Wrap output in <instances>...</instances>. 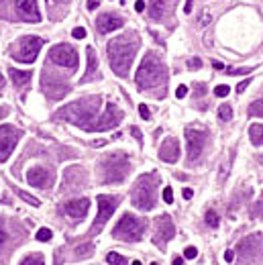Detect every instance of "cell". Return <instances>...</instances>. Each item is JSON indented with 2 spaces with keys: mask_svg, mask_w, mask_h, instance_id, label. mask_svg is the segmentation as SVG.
Returning a JSON list of instances; mask_svg holds the SVG:
<instances>
[{
  "mask_svg": "<svg viewBox=\"0 0 263 265\" xmlns=\"http://www.w3.org/2000/svg\"><path fill=\"white\" fill-rule=\"evenodd\" d=\"M11 80L15 82V86H27L29 84V80L33 78V74L31 72H23V70H15V68H11Z\"/></svg>",
  "mask_w": 263,
  "mask_h": 265,
  "instance_id": "21",
  "label": "cell"
},
{
  "mask_svg": "<svg viewBox=\"0 0 263 265\" xmlns=\"http://www.w3.org/2000/svg\"><path fill=\"white\" fill-rule=\"evenodd\" d=\"M51 237H54V235H51L49 229H39L37 231V241H49Z\"/></svg>",
  "mask_w": 263,
  "mask_h": 265,
  "instance_id": "30",
  "label": "cell"
},
{
  "mask_svg": "<svg viewBox=\"0 0 263 265\" xmlns=\"http://www.w3.org/2000/svg\"><path fill=\"white\" fill-rule=\"evenodd\" d=\"M137 49H139V37L137 35H123L117 37L109 43L107 53H109V62H111V70L125 78L131 70V64L137 56Z\"/></svg>",
  "mask_w": 263,
  "mask_h": 265,
  "instance_id": "1",
  "label": "cell"
},
{
  "mask_svg": "<svg viewBox=\"0 0 263 265\" xmlns=\"http://www.w3.org/2000/svg\"><path fill=\"white\" fill-rule=\"evenodd\" d=\"M151 265H157V263H151Z\"/></svg>",
  "mask_w": 263,
  "mask_h": 265,
  "instance_id": "54",
  "label": "cell"
},
{
  "mask_svg": "<svg viewBox=\"0 0 263 265\" xmlns=\"http://www.w3.org/2000/svg\"><path fill=\"white\" fill-rule=\"evenodd\" d=\"M96 7H98V0H88V9L90 11H94Z\"/></svg>",
  "mask_w": 263,
  "mask_h": 265,
  "instance_id": "46",
  "label": "cell"
},
{
  "mask_svg": "<svg viewBox=\"0 0 263 265\" xmlns=\"http://www.w3.org/2000/svg\"><path fill=\"white\" fill-rule=\"evenodd\" d=\"M21 265H45V263H43V257H41V255H31V257H27Z\"/></svg>",
  "mask_w": 263,
  "mask_h": 265,
  "instance_id": "29",
  "label": "cell"
},
{
  "mask_svg": "<svg viewBox=\"0 0 263 265\" xmlns=\"http://www.w3.org/2000/svg\"><path fill=\"white\" fill-rule=\"evenodd\" d=\"M41 47H43L41 37H23L21 43H19V49L13 53V58L17 62H23V64H33L39 56Z\"/></svg>",
  "mask_w": 263,
  "mask_h": 265,
  "instance_id": "7",
  "label": "cell"
},
{
  "mask_svg": "<svg viewBox=\"0 0 263 265\" xmlns=\"http://www.w3.org/2000/svg\"><path fill=\"white\" fill-rule=\"evenodd\" d=\"M113 237L121 241H139L143 237V223L133 215H123L113 231Z\"/></svg>",
  "mask_w": 263,
  "mask_h": 265,
  "instance_id": "6",
  "label": "cell"
},
{
  "mask_svg": "<svg viewBox=\"0 0 263 265\" xmlns=\"http://www.w3.org/2000/svg\"><path fill=\"white\" fill-rule=\"evenodd\" d=\"M208 21H210V15H208V13H204V15H202V21H200V23H202V25H206Z\"/></svg>",
  "mask_w": 263,
  "mask_h": 265,
  "instance_id": "47",
  "label": "cell"
},
{
  "mask_svg": "<svg viewBox=\"0 0 263 265\" xmlns=\"http://www.w3.org/2000/svg\"><path fill=\"white\" fill-rule=\"evenodd\" d=\"M98 109H100V98L90 96V98L68 104L64 111H60V117L82 127L84 131H92L94 123L98 121Z\"/></svg>",
  "mask_w": 263,
  "mask_h": 265,
  "instance_id": "2",
  "label": "cell"
},
{
  "mask_svg": "<svg viewBox=\"0 0 263 265\" xmlns=\"http://www.w3.org/2000/svg\"><path fill=\"white\" fill-rule=\"evenodd\" d=\"M184 13H192V0H186V7H184Z\"/></svg>",
  "mask_w": 263,
  "mask_h": 265,
  "instance_id": "45",
  "label": "cell"
},
{
  "mask_svg": "<svg viewBox=\"0 0 263 265\" xmlns=\"http://www.w3.org/2000/svg\"><path fill=\"white\" fill-rule=\"evenodd\" d=\"M72 35H74L76 39H84V37H86V29H84V27H76V29L72 31Z\"/></svg>",
  "mask_w": 263,
  "mask_h": 265,
  "instance_id": "35",
  "label": "cell"
},
{
  "mask_svg": "<svg viewBox=\"0 0 263 265\" xmlns=\"http://www.w3.org/2000/svg\"><path fill=\"white\" fill-rule=\"evenodd\" d=\"M174 7V0H151L149 5V15L153 21H162Z\"/></svg>",
  "mask_w": 263,
  "mask_h": 265,
  "instance_id": "19",
  "label": "cell"
},
{
  "mask_svg": "<svg viewBox=\"0 0 263 265\" xmlns=\"http://www.w3.org/2000/svg\"><path fill=\"white\" fill-rule=\"evenodd\" d=\"M131 164H129V157L123 151L111 153L102 159V178L104 184H121L125 182V178L129 176Z\"/></svg>",
  "mask_w": 263,
  "mask_h": 265,
  "instance_id": "4",
  "label": "cell"
},
{
  "mask_svg": "<svg viewBox=\"0 0 263 265\" xmlns=\"http://www.w3.org/2000/svg\"><path fill=\"white\" fill-rule=\"evenodd\" d=\"M182 194H184V198H186V200H190V198H192V196H194V192H192V190H190V188H186V190H184V192H182Z\"/></svg>",
  "mask_w": 263,
  "mask_h": 265,
  "instance_id": "44",
  "label": "cell"
},
{
  "mask_svg": "<svg viewBox=\"0 0 263 265\" xmlns=\"http://www.w3.org/2000/svg\"><path fill=\"white\" fill-rule=\"evenodd\" d=\"M174 265H184V259H180V257H176V259H174Z\"/></svg>",
  "mask_w": 263,
  "mask_h": 265,
  "instance_id": "51",
  "label": "cell"
},
{
  "mask_svg": "<svg viewBox=\"0 0 263 265\" xmlns=\"http://www.w3.org/2000/svg\"><path fill=\"white\" fill-rule=\"evenodd\" d=\"M49 60L54 64H58V66H62V68H70V70L78 68V53H76V49L72 45H66V43L56 45L54 49H51L49 51Z\"/></svg>",
  "mask_w": 263,
  "mask_h": 265,
  "instance_id": "8",
  "label": "cell"
},
{
  "mask_svg": "<svg viewBox=\"0 0 263 265\" xmlns=\"http://www.w3.org/2000/svg\"><path fill=\"white\" fill-rule=\"evenodd\" d=\"M92 249H94L92 243H86V245H82V247L76 249V255H78V257H90V255H92Z\"/></svg>",
  "mask_w": 263,
  "mask_h": 265,
  "instance_id": "27",
  "label": "cell"
},
{
  "mask_svg": "<svg viewBox=\"0 0 263 265\" xmlns=\"http://www.w3.org/2000/svg\"><path fill=\"white\" fill-rule=\"evenodd\" d=\"M133 135H135V137H137V139H139V141H141V131H139V129H137V127H133Z\"/></svg>",
  "mask_w": 263,
  "mask_h": 265,
  "instance_id": "49",
  "label": "cell"
},
{
  "mask_svg": "<svg viewBox=\"0 0 263 265\" xmlns=\"http://www.w3.org/2000/svg\"><path fill=\"white\" fill-rule=\"evenodd\" d=\"M19 137H21V133L15 127H11V125L0 127V162H7V159L11 157V153L17 147Z\"/></svg>",
  "mask_w": 263,
  "mask_h": 265,
  "instance_id": "10",
  "label": "cell"
},
{
  "mask_svg": "<svg viewBox=\"0 0 263 265\" xmlns=\"http://www.w3.org/2000/svg\"><path fill=\"white\" fill-rule=\"evenodd\" d=\"M119 200L117 198H111V196H104L100 194L98 196V217L94 221V233H100L102 227L109 223V219L115 215V208H117Z\"/></svg>",
  "mask_w": 263,
  "mask_h": 265,
  "instance_id": "9",
  "label": "cell"
},
{
  "mask_svg": "<svg viewBox=\"0 0 263 265\" xmlns=\"http://www.w3.org/2000/svg\"><path fill=\"white\" fill-rule=\"evenodd\" d=\"M88 208H90L88 198H76V200H70V202L64 204L66 215L72 217V219H84L88 215Z\"/></svg>",
  "mask_w": 263,
  "mask_h": 265,
  "instance_id": "17",
  "label": "cell"
},
{
  "mask_svg": "<svg viewBox=\"0 0 263 265\" xmlns=\"http://www.w3.org/2000/svg\"><path fill=\"white\" fill-rule=\"evenodd\" d=\"M249 84H251V80H243V82L237 86V92H239V94H243V92H245V88H247Z\"/></svg>",
  "mask_w": 263,
  "mask_h": 265,
  "instance_id": "39",
  "label": "cell"
},
{
  "mask_svg": "<svg viewBox=\"0 0 263 265\" xmlns=\"http://www.w3.org/2000/svg\"><path fill=\"white\" fill-rule=\"evenodd\" d=\"M121 121H123V113H121V109L119 106H115L113 102H109L107 104V113H104L96 123H94V127H92V131H109V129H115V127H119L121 125Z\"/></svg>",
  "mask_w": 263,
  "mask_h": 265,
  "instance_id": "11",
  "label": "cell"
},
{
  "mask_svg": "<svg viewBox=\"0 0 263 265\" xmlns=\"http://www.w3.org/2000/svg\"><path fill=\"white\" fill-rule=\"evenodd\" d=\"M155 190H157V178L153 174L151 176H147V174L141 176L137 186H135V190H133V196H131L133 206L139 208V210H151L155 206V202H157Z\"/></svg>",
  "mask_w": 263,
  "mask_h": 265,
  "instance_id": "5",
  "label": "cell"
},
{
  "mask_svg": "<svg viewBox=\"0 0 263 265\" xmlns=\"http://www.w3.org/2000/svg\"><path fill=\"white\" fill-rule=\"evenodd\" d=\"M17 194H19V198H23V200H25L27 204H31V206H39V204H41V202H39L37 198H33V196H29V194H27V192H23V190H19Z\"/></svg>",
  "mask_w": 263,
  "mask_h": 265,
  "instance_id": "28",
  "label": "cell"
},
{
  "mask_svg": "<svg viewBox=\"0 0 263 265\" xmlns=\"http://www.w3.org/2000/svg\"><path fill=\"white\" fill-rule=\"evenodd\" d=\"M125 25V21L121 19V17H117V15H111V13H104V15H100L98 19H96V31L100 33V35H107V33H111V31H117V29H121Z\"/></svg>",
  "mask_w": 263,
  "mask_h": 265,
  "instance_id": "15",
  "label": "cell"
},
{
  "mask_svg": "<svg viewBox=\"0 0 263 265\" xmlns=\"http://www.w3.org/2000/svg\"><path fill=\"white\" fill-rule=\"evenodd\" d=\"M204 219H206V225H208V227H213V229L219 227V223H221V219H219V215H217L215 210H208Z\"/></svg>",
  "mask_w": 263,
  "mask_h": 265,
  "instance_id": "24",
  "label": "cell"
},
{
  "mask_svg": "<svg viewBox=\"0 0 263 265\" xmlns=\"http://www.w3.org/2000/svg\"><path fill=\"white\" fill-rule=\"evenodd\" d=\"M5 88V78H3V74H0V90Z\"/></svg>",
  "mask_w": 263,
  "mask_h": 265,
  "instance_id": "53",
  "label": "cell"
},
{
  "mask_svg": "<svg viewBox=\"0 0 263 265\" xmlns=\"http://www.w3.org/2000/svg\"><path fill=\"white\" fill-rule=\"evenodd\" d=\"M15 11L19 17H23L29 23H39L41 13L37 9V0H15Z\"/></svg>",
  "mask_w": 263,
  "mask_h": 265,
  "instance_id": "14",
  "label": "cell"
},
{
  "mask_svg": "<svg viewBox=\"0 0 263 265\" xmlns=\"http://www.w3.org/2000/svg\"><path fill=\"white\" fill-rule=\"evenodd\" d=\"M7 115H9V109H0V119L7 117Z\"/></svg>",
  "mask_w": 263,
  "mask_h": 265,
  "instance_id": "50",
  "label": "cell"
},
{
  "mask_svg": "<svg viewBox=\"0 0 263 265\" xmlns=\"http://www.w3.org/2000/svg\"><path fill=\"white\" fill-rule=\"evenodd\" d=\"M188 68H190V70H200V68H202V62H200L198 58H196V60H190V62H188Z\"/></svg>",
  "mask_w": 263,
  "mask_h": 265,
  "instance_id": "37",
  "label": "cell"
},
{
  "mask_svg": "<svg viewBox=\"0 0 263 265\" xmlns=\"http://www.w3.org/2000/svg\"><path fill=\"white\" fill-rule=\"evenodd\" d=\"M229 92H231V90H229V86H225V84L215 88V94H217L219 98H225V96H229Z\"/></svg>",
  "mask_w": 263,
  "mask_h": 265,
  "instance_id": "31",
  "label": "cell"
},
{
  "mask_svg": "<svg viewBox=\"0 0 263 265\" xmlns=\"http://www.w3.org/2000/svg\"><path fill=\"white\" fill-rule=\"evenodd\" d=\"M47 3H56V5H62V3H68V0H47Z\"/></svg>",
  "mask_w": 263,
  "mask_h": 265,
  "instance_id": "52",
  "label": "cell"
},
{
  "mask_svg": "<svg viewBox=\"0 0 263 265\" xmlns=\"http://www.w3.org/2000/svg\"><path fill=\"white\" fill-rule=\"evenodd\" d=\"M164 202H166V204H172V202H174V192H172L170 186L164 188Z\"/></svg>",
  "mask_w": 263,
  "mask_h": 265,
  "instance_id": "33",
  "label": "cell"
},
{
  "mask_svg": "<svg viewBox=\"0 0 263 265\" xmlns=\"http://www.w3.org/2000/svg\"><path fill=\"white\" fill-rule=\"evenodd\" d=\"M7 243V233H5V229L3 227H0V247H3Z\"/></svg>",
  "mask_w": 263,
  "mask_h": 265,
  "instance_id": "43",
  "label": "cell"
},
{
  "mask_svg": "<svg viewBox=\"0 0 263 265\" xmlns=\"http://www.w3.org/2000/svg\"><path fill=\"white\" fill-rule=\"evenodd\" d=\"M249 137H251V143L261 147L263 145V125H251L249 127Z\"/></svg>",
  "mask_w": 263,
  "mask_h": 265,
  "instance_id": "22",
  "label": "cell"
},
{
  "mask_svg": "<svg viewBox=\"0 0 263 265\" xmlns=\"http://www.w3.org/2000/svg\"><path fill=\"white\" fill-rule=\"evenodd\" d=\"M186 94H188V88H186L184 84H182V86H178V90H176V96H178V98H184Z\"/></svg>",
  "mask_w": 263,
  "mask_h": 265,
  "instance_id": "38",
  "label": "cell"
},
{
  "mask_svg": "<svg viewBox=\"0 0 263 265\" xmlns=\"http://www.w3.org/2000/svg\"><path fill=\"white\" fill-rule=\"evenodd\" d=\"M219 117H221V121H231L233 119V109L229 104H223L219 109Z\"/></svg>",
  "mask_w": 263,
  "mask_h": 265,
  "instance_id": "25",
  "label": "cell"
},
{
  "mask_svg": "<svg viewBox=\"0 0 263 265\" xmlns=\"http://www.w3.org/2000/svg\"><path fill=\"white\" fill-rule=\"evenodd\" d=\"M135 11H137V13H143V11H145V0H137Z\"/></svg>",
  "mask_w": 263,
  "mask_h": 265,
  "instance_id": "41",
  "label": "cell"
},
{
  "mask_svg": "<svg viewBox=\"0 0 263 265\" xmlns=\"http://www.w3.org/2000/svg\"><path fill=\"white\" fill-rule=\"evenodd\" d=\"M160 157L168 164H176L180 157V143L176 139H166L162 149H160Z\"/></svg>",
  "mask_w": 263,
  "mask_h": 265,
  "instance_id": "18",
  "label": "cell"
},
{
  "mask_svg": "<svg viewBox=\"0 0 263 265\" xmlns=\"http://www.w3.org/2000/svg\"><path fill=\"white\" fill-rule=\"evenodd\" d=\"M174 235H176V227H174V223H172V219L168 217V215H164V217H160L155 221V235H153V243H157V245H166L168 241H172L174 239Z\"/></svg>",
  "mask_w": 263,
  "mask_h": 265,
  "instance_id": "13",
  "label": "cell"
},
{
  "mask_svg": "<svg viewBox=\"0 0 263 265\" xmlns=\"http://www.w3.org/2000/svg\"><path fill=\"white\" fill-rule=\"evenodd\" d=\"M27 182L33 188H49L54 184V178H51V172H47L45 168H33L27 174Z\"/></svg>",
  "mask_w": 263,
  "mask_h": 265,
  "instance_id": "16",
  "label": "cell"
},
{
  "mask_svg": "<svg viewBox=\"0 0 263 265\" xmlns=\"http://www.w3.org/2000/svg\"><path fill=\"white\" fill-rule=\"evenodd\" d=\"M249 72H253V68H233V70H229L231 76H241V74H249Z\"/></svg>",
  "mask_w": 263,
  "mask_h": 265,
  "instance_id": "32",
  "label": "cell"
},
{
  "mask_svg": "<svg viewBox=\"0 0 263 265\" xmlns=\"http://www.w3.org/2000/svg\"><path fill=\"white\" fill-rule=\"evenodd\" d=\"M249 115L251 117H263V100H255L249 106Z\"/></svg>",
  "mask_w": 263,
  "mask_h": 265,
  "instance_id": "23",
  "label": "cell"
},
{
  "mask_svg": "<svg viewBox=\"0 0 263 265\" xmlns=\"http://www.w3.org/2000/svg\"><path fill=\"white\" fill-rule=\"evenodd\" d=\"M213 68H215V70H225V66H223L221 62H213Z\"/></svg>",
  "mask_w": 263,
  "mask_h": 265,
  "instance_id": "48",
  "label": "cell"
},
{
  "mask_svg": "<svg viewBox=\"0 0 263 265\" xmlns=\"http://www.w3.org/2000/svg\"><path fill=\"white\" fill-rule=\"evenodd\" d=\"M204 92H206V86H204V84H198L196 90H194V94H198V96H202Z\"/></svg>",
  "mask_w": 263,
  "mask_h": 265,
  "instance_id": "42",
  "label": "cell"
},
{
  "mask_svg": "<svg viewBox=\"0 0 263 265\" xmlns=\"http://www.w3.org/2000/svg\"><path fill=\"white\" fill-rule=\"evenodd\" d=\"M168 80V72H166V66L157 60V56L149 53V56L143 58L139 70H137V76H135V82L141 90L145 88H155V86H162L166 84Z\"/></svg>",
  "mask_w": 263,
  "mask_h": 265,
  "instance_id": "3",
  "label": "cell"
},
{
  "mask_svg": "<svg viewBox=\"0 0 263 265\" xmlns=\"http://www.w3.org/2000/svg\"><path fill=\"white\" fill-rule=\"evenodd\" d=\"M225 261H229V263H231V261H235V251L227 249V251H225Z\"/></svg>",
  "mask_w": 263,
  "mask_h": 265,
  "instance_id": "40",
  "label": "cell"
},
{
  "mask_svg": "<svg viewBox=\"0 0 263 265\" xmlns=\"http://www.w3.org/2000/svg\"><path fill=\"white\" fill-rule=\"evenodd\" d=\"M196 255H198L196 247H186V251H184V257H186V259H194Z\"/></svg>",
  "mask_w": 263,
  "mask_h": 265,
  "instance_id": "36",
  "label": "cell"
},
{
  "mask_svg": "<svg viewBox=\"0 0 263 265\" xmlns=\"http://www.w3.org/2000/svg\"><path fill=\"white\" fill-rule=\"evenodd\" d=\"M86 56H88V68H86V74H84L82 82H90L98 76V62H96V53H94L92 47L86 49Z\"/></svg>",
  "mask_w": 263,
  "mask_h": 265,
  "instance_id": "20",
  "label": "cell"
},
{
  "mask_svg": "<svg viewBox=\"0 0 263 265\" xmlns=\"http://www.w3.org/2000/svg\"><path fill=\"white\" fill-rule=\"evenodd\" d=\"M186 141H188V162L194 164L206 143V133L198 129H186Z\"/></svg>",
  "mask_w": 263,
  "mask_h": 265,
  "instance_id": "12",
  "label": "cell"
},
{
  "mask_svg": "<svg viewBox=\"0 0 263 265\" xmlns=\"http://www.w3.org/2000/svg\"><path fill=\"white\" fill-rule=\"evenodd\" d=\"M139 113H141V119H143V121H149V119H151V113H149V109H147L145 104H139Z\"/></svg>",
  "mask_w": 263,
  "mask_h": 265,
  "instance_id": "34",
  "label": "cell"
},
{
  "mask_svg": "<svg viewBox=\"0 0 263 265\" xmlns=\"http://www.w3.org/2000/svg\"><path fill=\"white\" fill-rule=\"evenodd\" d=\"M107 261L113 263V265H127V259H125L123 255H119V253H109V255H107Z\"/></svg>",
  "mask_w": 263,
  "mask_h": 265,
  "instance_id": "26",
  "label": "cell"
}]
</instances>
